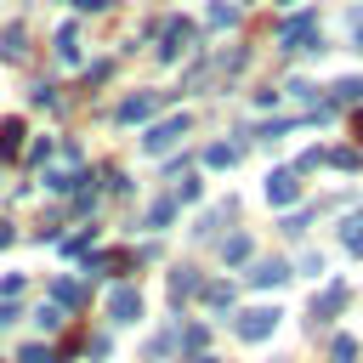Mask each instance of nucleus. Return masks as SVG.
Segmentation results:
<instances>
[{
  "instance_id": "f257e3e1",
  "label": "nucleus",
  "mask_w": 363,
  "mask_h": 363,
  "mask_svg": "<svg viewBox=\"0 0 363 363\" xmlns=\"http://www.w3.org/2000/svg\"><path fill=\"white\" fill-rule=\"evenodd\" d=\"M278 45H284V51H318V17H312V11H295V17L278 28Z\"/></svg>"
},
{
  "instance_id": "f03ea898",
  "label": "nucleus",
  "mask_w": 363,
  "mask_h": 363,
  "mask_svg": "<svg viewBox=\"0 0 363 363\" xmlns=\"http://www.w3.org/2000/svg\"><path fill=\"white\" fill-rule=\"evenodd\" d=\"M187 125H193L187 113H170V119H159V125H153V130L142 136V153H153V159H159V153H170V147H176V142L187 136Z\"/></svg>"
},
{
  "instance_id": "7ed1b4c3",
  "label": "nucleus",
  "mask_w": 363,
  "mask_h": 363,
  "mask_svg": "<svg viewBox=\"0 0 363 363\" xmlns=\"http://www.w3.org/2000/svg\"><path fill=\"white\" fill-rule=\"evenodd\" d=\"M244 340H267L272 329H278V306H250V312H238V323H233Z\"/></svg>"
},
{
  "instance_id": "20e7f679",
  "label": "nucleus",
  "mask_w": 363,
  "mask_h": 363,
  "mask_svg": "<svg viewBox=\"0 0 363 363\" xmlns=\"http://www.w3.org/2000/svg\"><path fill=\"white\" fill-rule=\"evenodd\" d=\"M108 318H113V323H136V318H142V295H136L130 284L108 289Z\"/></svg>"
},
{
  "instance_id": "39448f33",
  "label": "nucleus",
  "mask_w": 363,
  "mask_h": 363,
  "mask_svg": "<svg viewBox=\"0 0 363 363\" xmlns=\"http://www.w3.org/2000/svg\"><path fill=\"white\" fill-rule=\"evenodd\" d=\"M187 40H193V23H187V17H170V23H164V45H159V62H176V57L187 51Z\"/></svg>"
},
{
  "instance_id": "423d86ee",
  "label": "nucleus",
  "mask_w": 363,
  "mask_h": 363,
  "mask_svg": "<svg viewBox=\"0 0 363 363\" xmlns=\"http://www.w3.org/2000/svg\"><path fill=\"white\" fill-rule=\"evenodd\" d=\"M159 108V91H136V96H125L119 108H113V125H136V119H147Z\"/></svg>"
},
{
  "instance_id": "0eeeda50",
  "label": "nucleus",
  "mask_w": 363,
  "mask_h": 363,
  "mask_svg": "<svg viewBox=\"0 0 363 363\" xmlns=\"http://www.w3.org/2000/svg\"><path fill=\"white\" fill-rule=\"evenodd\" d=\"M45 187L51 193H85V170L68 159V164H57V170H45Z\"/></svg>"
},
{
  "instance_id": "6e6552de",
  "label": "nucleus",
  "mask_w": 363,
  "mask_h": 363,
  "mask_svg": "<svg viewBox=\"0 0 363 363\" xmlns=\"http://www.w3.org/2000/svg\"><path fill=\"white\" fill-rule=\"evenodd\" d=\"M267 199H272V204H295V199H301V176H295V170H272V176H267Z\"/></svg>"
},
{
  "instance_id": "1a4fd4ad",
  "label": "nucleus",
  "mask_w": 363,
  "mask_h": 363,
  "mask_svg": "<svg viewBox=\"0 0 363 363\" xmlns=\"http://www.w3.org/2000/svg\"><path fill=\"white\" fill-rule=\"evenodd\" d=\"M51 306H57V312H79V306H85V284H79V278H57V284H51Z\"/></svg>"
},
{
  "instance_id": "9d476101",
  "label": "nucleus",
  "mask_w": 363,
  "mask_h": 363,
  "mask_svg": "<svg viewBox=\"0 0 363 363\" xmlns=\"http://www.w3.org/2000/svg\"><path fill=\"white\" fill-rule=\"evenodd\" d=\"M284 278H289V267H284L278 255H272V261H255V267H250V284H255V289H278Z\"/></svg>"
},
{
  "instance_id": "9b49d317",
  "label": "nucleus",
  "mask_w": 363,
  "mask_h": 363,
  "mask_svg": "<svg viewBox=\"0 0 363 363\" xmlns=\"http://www.w3.org/2000/svg\"><path fill=\"white\" fill-rule=\"evenodd\" d=\"M346 295H352V289H346V284H329V289H323V295H318V301H312V318H318V323H323V318H335V312H340V306H346Z\"/></svg>"
},
{
  "instance_id": "f8f14e48",
  "label": "nucleus",
  "mask_w": 363,
  "mask_h": 363,
  "mask_svg": "<svg viewBox=\"0 0 363 363\" xmlns=\"http://www.w3.org/2000/svg\"><path fill=\"white\" fill-rule=\"evenodd\" d=\"M23 136H28L23 119H6V125H0V159H17V153H23Z\"/></svg>"
},
{
  "instance_id": "ddd939ff",
  "label": "nucleus",
  "mask_w": 363,
  "mask_h": 363,
  "mask_svg": "<svg viewBox=\"0 0 363 363\" xmlns=\"http://www.w3.org/2000/svg\"><path fill=\"white\" fill-rule=\"evenodd\" d=\"M125 267H130V255H119V250H113V255H91V261H85V272H96V278H113V272H125Z\"/></svg>"
},
{
  "instance_id": "4468645a",
  "label": "nucleus",
  "mask_w": 363,
  "mask_h": 363,
  "mask_svg": "<svg viewBox=\"0 0 363 363\" xmlns=\"http://www.w3.org/2000/svg\"><path fill=\"white\" fill-rule=\"evenodd\" d=\"M193 289H199V278H193V267H176V272H170V301L182 306V301H187Z\"/></svg>"
},
{
  "instance_id": "2eb2a0df",
  "label": "nucleus",
  "mask_w": 363,
  "mask_h": 363,
  "mask_svg": "<svg viewBox=\"0 0 363 363\" xmlns=\"http://www.w3.org/2000/svg\"><path fill=\"white\" fill-rule=\"evenodd\" d=\"M340 244H346L352 255H363V210H352V216H346V227H340Z\"/></svg>"
},
{
  "instance_id": "dca6fc26",
  "label": "nucleus",
  "mask_w": 363,
  "mask_h": 363,
  "mask_svg": "<svg viewBox=\"0 0 363 363\" xmlns=\"http://www.w3.org/2000/svg\"><path fill=\"white\" fill-rule=\"evenodd\" d=\"M0 51H6L11 62H17L23 51H28V40H23V23H6V34H0Z\"/></svg>"
},
{
  "instance_id": "f3484780",
  "label": "nucleus",
  "mask_w": 363,
  "mask_h": 363,
  "mask_svg": "<svg viewBox=\"0 0 363 363\" xmlns=\"http://www.w3.org/2000/svg\"><path fill=\"white\" fill-rule=\"evenodd\" d=\"M57 57H62V62H79V34H74V23L57 28Z\"/></svg>"
},
{
  "instance_id": "a211bd4d",
  "label": "nucleus",
  "mask_w": 363,
  "mask_h": 363,
  "mask_svg": "<svg viewBox=\"0 0 363 363\" xmlns=\"http://www.w3.org/2000/svg\"><path fill=\"white\" fill-rule=\"evenodd\" d=\"M204 164L210 170H227V164H238V147L233 142H216V147H204Z\"/></svg>"
},
{
  "instance_id": "6ab92c4d",
  "label": "nucleus",
  "mask_w": 363,
  "mask_h": 363,
  "mask_svg": "<svg viewBox=\"0 0 363 363\" xmlns=\"http://www.w3.org/2000/svg\"><path fill=\"white\" fill-rule=\"evenodd\" d=\"M227 216H233V204H216V210H204V216H199V227H193V233H199V238H210V233H216Z\"/></svg>"
},
{
  "instance_id": "aec40b11",
  "label": "nucleus",
  "mask_w": 363,
  "mask_h": 363,
  "mask_svg": "<svg viewBox=\"0 0 363 363\" xmlns=\"http://www.w3.org/2000/svg\"><path fill=\"white\" fill-rule=\"evenodd\" d=\"M221 261H233V267H238V261H250V238H244V233L221 238Z\"/></svg>"
},
{
  "instance_id": "412c9836",
  "label": "nucleus",
  "mask_w": 363,
  "mask_h": 363,
  "mask_svg": "<svg viewBox=\"0 0 363 363\" xmlns=\"http://www.w3.org/2000/svg\"><path fill=\"white\" fill-rule=\"evenodd\" d=\"M335 102H363V79H357V74H352V79H340V85H335V96H329V108H335Z\"/></svg>"
},
{
  "instance_id": "4be33fe9",
  "label": "nucleus",
  "mask_w": 363,
  "mask_h": 363,
  "mask_svg": "<svg viewBox=\"0 0 363 363\" xmlns=\"http://www.w3.org/2000/svg\"><path fill=\"white\" fill-rule=\"evenodd\" d=\"M233 23H238V6L216 0V6H210V28H233Z\"/></svg>"
},
{
  "instance_id": "5701e85b",
  "label": "nucleus",
  "mask_w": 363,
  "mask_h": 363,
  "mask_svg": "<svg viewBox=\"0 0 363 363\" xmlns=\"http://www.w3.org/2000/svg\"><path fill=\"white\" fill-rule=\"evenodd\" d=\"M91 238H96V227H79V233H68V238H62V250H68V255H85V250H91Z\"/></svg>"
},
{
  "instance_id": "b1692460",
  "label": "nucleus",
  "mask_w": 363,
  "mask_h": 363,
  "mask_svg": "<svg viewBox=\"0 0 363 363\" xmlns=\"http://www.w3.org/2000/svg\"><path fill=\"white\" fill-rule=\"evenodd\" d=\"M323 164H335V170H357V147H335V153H323Z\"/></svg>"
},
{
  "instance_id": "393cba45",
  "label": "nucleus",
  "mask_w": 363,
  "mask_h": 363,
  "mask_svg": "<svg viewBox=\"0 0 363 363\" xmlns=\"http://www.w3.org/2000/svg\"><path fill=\"white\" fill-rule=\"evenodd\" d=\"M329 357H335V363H357V340H352V335H340V340L329 346Z\"/></svg>"
},
{
  "instance_id": "a878e982",
  "label": "nucleus",
  "mask_w": 363,
  "mask_h": 363,
  "mask_svg": "<svg viewBox=\"0 0 363 363\" xmlns=\"http://www.w3.org/2000/svg\"><path fill=\"white\" fill-rule=\"evenodd\" d=\"M17 363H62V357H57L51 346H23V352H17Z\"/></svg>"
},
{
  "instance_id": "bb28decb",
  "label": "nucleus",
  "mask_w": 363,
  "mask_h": 363,
  "mask_svg": "<svg viewBox=\"0 0 363 363\" xmlns=\"http://www.w3.org/2000/svg\"><path fill=\"white\" fill-rule=\"evenodd\" d=\"M170 216H176V199H159V204H153V210H147V227H164V221H170Z\"/></svg>"
},
{
  "instance_id": "cd10ccee",
  "label": "nucleus",
  "mask_w": 363,
  "mask_h": 363,
  "mask_svg": "<svg viewBox=\"0 0 363 363\" xmlns=\"http://www.w3.org/2000/svg\"><path fill=\"white\" fill-rule=\"evenodd\" d=\"M204 301L210 306H233V284H204Z\"/></svg>"
},
{
  "instance_id": "c85d7f7f",
  "label": "nucleus",
  "mask_w": 363,
  "mask_h": 363,
  "mask_svg": "<svg viewBox=\"0 0 363 363\" xmlns=\"http://www.w3.org/2000/svg\"><path fill=\"white\" fill-rule=\"evenodd\" d=\"M204 340H210V335H204V329H199V323H193V329H187V335H182V346H187V352H193V357H199V352H204Z\"/></svg>"
},
{
  "instance_id": "c756f323",
  "label": "nucleus",
  "mask_w": 363,
  "mask_h": 363,
  "mask_svg": "<svg viewBox=\"0 0 363 363\" xmlns=\"http://www.w3.org/2000/svg\"><path fill=\"white\" fill-rule=\"evenodd\" d=\"M34 323H45V329H57V323H68V318H62L57 306H40V312H34Z\"/></svg>"
},
{
  "instance_id": "7c9ffc66",
  "label": "nucleus",
  "mask_w": 363,
  "mask_h": 363,
  "mask_svg": "<svg viewBox=\"0 0 363 363\" xmlns=\"http://www.w3.org/2000/svg\"><path fill=\"white\" fill-rule=\"evenodd\" d=\"M0 295H6V301H17V295H23V278H17V272H11V278H0Z\"/></svg>"
},
{
  "instance_id": "2f4dec72",
  "label": "nucleus",
  "mask_w": 363,
  "mask_h": 363,
  "mask_svg": "<svg viewBox=\"0 0 363 363\" xmlns=\"http://www.w3.org/2000/svg\"><path fill=\"white\" fill-rule=\"evenodd\" d=\"M79 6H85V11H102V6H108V0H79Z\"/></svg>"
},
{
  "instance_id": "473e14b6",
  "label": "nucleus",
  "mask_w": 363,
  "mask_h": 363,
  "mask_svg": "<svg viewBox=\"0 0 363 363\" xmlns=\"http://www.w3.org/2000/svg\"><path fill=\"white\" fill-rule=\"evenodd\" d=\"M6 238H11V227H6V221H0V244H6Z\"/></svg>"
},
{
  "instance_id": "72a5a7b5",
  "label": "nucleus",
  "mask_w": 363,
  "mask_h": 363,
  "mask_svg": "<svg viewBox=\"0 0 363 363\" xmlns=\"http://www.w3.org/2000/svg\"><path fill=\"white\" fill-rule=\"evenodd\" d=\"M193 363H216V357H210V352H199V357H193Z\"/></svg>"
},
{
  "instance_id": "f704fd0d",
  "label": "nucleus",
  "mask_w": 363,
  "mask_h": 363,
  "mask_svg": "<svg viewBox=\"0 0 363 363\" xmlns=\"http://www.w3.org/2000/svg\"><path fill=\"white\" fill-rule=\"evenodd\" d=\"M357 142H363V108H357Z\"/></svg>"
},
{
  "instance_id": "c9c22d12",
  "label": "nucleus",
  "mask_w": 363,
  "mask_h": 363,
  "mask_svg": "<svg viewBox=\"0 0 363 363\" xmlns=\"http://www.w3.org/2000/svg\"><path fill=\"white\" fill-rule=\"evenodd\" d=\"M357 40H363V11H357Z\"/></svg>"
}]
</instances>
